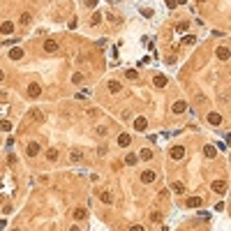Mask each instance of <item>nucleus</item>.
Segmentation results:
<instances>
[{"label":"nucleus","instance_id":"obj_1","mask_svg":"<svg viewBox=\"0 0 231 231\" xmlns=\"http://www.w3.org/2000/svg\"><path fill=\"white\" fill-rule=\"evenodd\" d=\"M171 157H173V159H183V157H185V148H183V146H173V148H171Z\"/></svg>","mask_w":231,"mask_h":231},{"label":"nucleus","instance_id":"obj_2","mask_svg":"<svg viewBox=\"0 0 231 231\" xmlns=\"http://www.w3.org/2000/svg\"><path fill=\"white\" fill-rule=\"evenodd\" d=\"M213 192H215V194H224V192H227V183H224V180H215V183H213Z\"/></svg>","mask_w":231,"mask_h":231},{"label":"nucleus","instance_id":"obj_3","mask_svg":"<svg viewBox=\"0 0 231 231\" xmlns=\"http://www.w3.org/2000/svg\"><path fill=\"white\" fill-rule=\"evenodd\" d=\"M26 153H28V157H35V155L39 153V143H37V141H30L28 148H26Z\"/></svg>","mask_w":231,"mask_h":231},{"label":"nucleus","instance_id":"obj_4","mask_svg":"<svg viewBox=\"0 0 231 231\" xmlns=\"http://www.w3.org/2000/svg\"><path fill=\"white\" fill-rule=\"evenodd\" d=\"M217 58H220V60H229V58H231V51L227 49V46H217Z\"/></svg>","mask_w":231,"mask_h":231},{"label":"nucleus","instance_id":"obj_5","mask_svg":"<svg viewBox=\"0 0 231 231\" xmlns=\"http://www.w3.org/2000/svg\"><path fill=\"white\" fill-rule=\"evenodd\" d=\"M171 109H173V113H185V111H187V104L183 102V99H178V102H173Z\"/></svg>","mask_w":231,"mask_h":231},{"label":"nucleus","instance_id":"obj_6","mask_svg":"<svg viewBox=\"0 0 231 231\" xmlns=\"http://www.w3.org/2000/svg\"><path fill=\"white\" fill-rule=\"evenodd\" d=\"M146 127H148V120H146L143 116H139L137 120H134V129H139V132H143Z\"/></svg>","mask_w":231,"mask_h":231},{"label":"nucleus","instance_id":"obj_7","mask_svg":"<svg viewBox=\"0 0 231 231\" xmlns=\"http://www.w3.org/2000/svg\"><path fill=\"white\" fill-rule=\"evenodd\" d=\"M155 178H157V173H155V171H143V173H141V180H143L146 185H148V183H153Z\"/></svg>","mask_w":231,"mask_h":231},{"label":"nucleus","instance_id":"obj_8","mask_svg":"<svg viewBox=\"0 0 231 231\" xmlns=\"http://www.w3.org/2000/svg\"><path fill=\"white\" fill-rule=\"evenodd\" d=\"M39 93H42L39 83H30V86H28V95H30V97H39Z\"/></svg>","mask_w":231,"mask_h":231},{"label":"nucleus","instance_id":"obj_9","mask_svg":"<svg viewBox=\"0 0 231 231\" xmlns=\"http://www.w3.org/2000/svg\"><path fill=\"white\" fill-rule=\"evenodd\" d=\"M9 58H12V60H21V58H23V49H19V46H14V49L9 51Z\"/></svg>","mask_w":231,"mask_h":231},{"label":"nucleus","instance_id":"obj_10","mask_svg":"<svg viewBox=\"0 0 231 231\" xmlns=\"http://www.w3.org/2000/svg\"><path fill=\"white\" fill-rule=\"evenodd\" d=\"M208 123H210V125H220V123H222V116L217 113V111H213V113H208Z\"/></svg>","mask_w":231,"mask_h":231},{"label":"nucleus","instance_id":"obj_11","mask_svg":"<svg viewBox=\"0 0 231 231\" xmlns=\"http://www.w3.org/2000/svg\"><path fill=\"white\" fill-rule=\"evenodd\" d=\"M129 143H132V137H129V134H120V137H118V146L127 148Z\"/></svg>","mask_w":231,"mask_h":231},{"label":"nucleus","instance_id":"obj_12","mask_svg":"<svg viewBox=\"0 0 231 231\" xmlns=\"http://www.w3.org/2000/svg\"><path fill=\"white\" fill-rule=\"evenodd\" d=\"M44 49L49 51V53H56V51H58V42H53V39H46V42H44Z\"/></svg>","mask_w":231,"mask_h":231},{"label":"nucleus","instance_id":"obj_13","mask_svg":"<svg viewBox=\"0 0 231 231\" xmlns=\"http://www.w3.org/2000/svg\"><path fill=\"white\" fill-rule=\"evenodd\" d=\"M203 153H206V157H208V159L217 157V148H215V146H206V148H203Z\"/></svg>","mask_w":231,"mask_h":231},{"label":"nucleus","instance_id":"obj_14","mask_svg":"<svg viewBox=\"0 0 231 231\" xmlns=\"http://www.w3.org/2000/svg\"><path fill=\"white\" fill-rule=\"evenodd\" d=\"M201 206V197H189L187 199V208H199Z\"/></svg>","mask_w":231,"mask_h":231},{"label":"nucleus","instance_id":"obj_15","mask_svg":"<svg viewBox=\"0 0 231 231\" xmlns=\"http://www.w3.org/2000/svg\"><path fill=\"white\" fill-rule=\"evenodd\" d=\"M9 33H14V23H12V21H3V35H9Z\"/></svg>","mask_w":231,"mask_h":231},{"label":"nucleus","instance_id":"obj_16","mask_svg":"<svg viewBox=\"0 0 231 231\" xmlns=\"http://www.w3.org/2000/svg\"><path fill=\"white\" fill-rule=\"evenodd\" d=\"M99 199H102V201H104V203H111V201H113V194H111V192H109V189H104V192H102V194H99Z\"/></svg>","mask_w":231,"mask_h":231},{"label":"nucleus","instance_id":"obj_17","mask_svg":"<svg viewBox=\"0 0 231 231\" xmlns=\"http://www.w3.org/2000/svg\"><path fill=\"white\" fill-rule=\"evenodd\" d=\"M109 90H111V93H120V90H123L120 81H109Z\"/></svg>","mask_w":231,"mask_h":231},{"label":"nucleus","instance_id":"obj_18","mask_svg":"<svg viewBox=\"0 0 231 231\" xmlns=\"http://www.w3.org/2000/svg\"><path fill=\"white\" fill-rule=\"evenodd\" d=\"M155 86H157V88H164V86H167V76H164V74H157V76H155Z\"/></svg>","mask_w":231,"mask_h":231},{"label":"nucleus","instance_id":"obj_19","mask_svg":"<svg viewBox=\"0 0 231 231\" xmlns=\"http://www.w3.org/2000/svg\"><path fill=\"white\" fill-rule=\"evenodd\" d=\"M46 159H49V162H56V159H58V150L49 148V150H46Z\"/></svg>","mask_w":231,"mask_h":231},{"label":"nucleus","instance_id":"obj_20","mask_svg":"<svg viewBox=\"0 0 231 231\" xmlns=\"http://www.w3.org/2000/svg\"><path fill=\"white\" fill-rule=\"evenodd\" d=\"M171 189H173L176 194H183V192H185V185H183V183H173V185H171Z\"/></svg>","mask_w":231,"mask_h":231},{"label":"nucleus","instance_id":"obj_21","mask_svg":"<svg viewBox=\"0 0 231 231\" xmlns=\"http://www.w3.org/2000/svg\"><path fill=\"white\" fill-rule=\"evenodd\" d=\"M137 162H139V155H127L125 157V164H129V167H134Z\"/></svg>","mask_w":231,"mask_h":231},{"label":"nucleus","instance_id":"obj_22","mask_svg":"<svg viewBox=\"0 0 231 231\" xmlns=\"http://www.w3.org/2000/svg\"><path fill=\"white\" fill-rule=\"evenodd\" d=\"M150 157H153V150H148V148H143L139 153V159H150Z\"/></svg>","mask_w":231,"mask_h":231},{"label":"nucleus","instance_id":"obj_23","mask_svg":"<svg viewBox=\"0 0 231 231\" xmlns=\"http://www.w3.org/2000/svg\"><path fill=\"white\" fill-rule=\"evenodd\" d=\"M72 83H76V86H79V83H83V74H81V72L72 74Z\"/></svg>","mask_w":231,"mask_h":231},{"label":"nucleus","instance_id":"obj_24","mask_svg":"<svg viewBox=\"0 0 231 231\" xmlns=\"http://www.w3.org/2000/svg\"><path fill=\"white\" fill-rule=\"evenodd\" d=\"M19 21L23 23V26H28V23H30V21H33V16H30V14H28V12H23V14H21V19H19Z\"/></svg>","mask_w":231,"mask_h":231},{"label":"nucleus","instance_id":"obj_25","mask_svg":"<svg viewBox=\"0 0 231 231\" xmlns=\"http://www.w3.org/2000/svg\"><path fill=\"white\" fill-rule=\"evenodd\" d=\"M86 215H88V213H86V208H76V210H74V217H76V220H83Z\"/></svg>","mask_w":231,"mask_h":231},{"label":"nucleus","instance_id":"obj_26","mask_svg":"<svg viewBox=\"0 0 231 231\" xmlns=\"http://www.w3.org/2000/svg\"><path fill=\"white\" fill-rule=\"evenodd\" d=\"M95 132H97V137H106V127H102V125L95 127Z\"/></svg>","mask_w":231,"mask_h":231},{"label":"nucleus","instance_id":"obj_27","mask_svg":"<svg viewBox=\"0 0 231 231\" xmlns=\"http://www.w3.org/2000/svg\"><path fill=\"white\" fill-rule=\"evenodd\" d=\"M0 127H3V132H9V129H12V123H9V120H3V125H0Z\"/></svg>","mask_w":231,"mask_h":231},{"label":"nucleus","instance_id":"obj_28","mask_svg":"<svg viewBox=\"0 0 231 231\" xmlns=\"http://www.w3.org/2000/svg\"><path fill=\"white\" fill-rule=\"evenodd\" d=\"M125 76H127V79H137V69H127Z\"/></svg>","mask_w":231,"mask_h":231},{"label":"nucleus","instance_id":"obj_29","mask_svg":"<svg viewBox=\"0 0 231 231\" xmlns=\"http://www.w3.org/2000/svg\"><path fill=\"white\" fill-rule=\"evenodd\" d=\"M187 30V23H178V26H176V33H185Z\"/></svg>","mask_w":231,"mask_h":231},{"label":"nucleus","instance_id":"obj_30","mask_svg":"<svg viewBox=\"0 0 231 231\" xmlns=\"http://www.w3.org/2000/svg\"><path fill=\"white\" fill-rule=\"evenodd\" d=\"M86 97H90V93H88V90H81L79 95H76V99H86Z\"/></svg>","mask_w":231,"mask_h":231},{"label":"nucleus","instance_id":"obj_31","mask_svg":"<svg viewBox=\"0 0 231 231\" xmlns=\"http://www.w3.org/2000/svg\"><path fill=\"white\" fill-rule=\"evenodd\" d=\"M99 21H102V14H95L93 16V26H99Z\"/></svg>","mask_w":231,"mask_h":231},{"label":"nucleus","instance_id":"obj_32","mask_svg":"<svg viewBox=\"0 0 231 231\" xmlns=\"http://www.w3.org/2000/svg\"><path fill=\"white\" fill-rule=\"evenodd\" d=\"M88 116H90V118H97V116H99V109H90V111H88Z\"/></svg>","mask_w":231,"mask_h":231},{"label":"nucleus","instance_id":"obj_33","mask_svg":"<svg viewBox=\"0 0 231 231\" xmlns=\"http://www.w3.org/2000/svg\"><path fill=\"white\" fill-rule=\"evenodd\" d=\"M183 42H185V44H194V42H197V39H194V37H192V35H187V37H185V39H183Z\"/></svg>","mask_w":231,"mask_h":231},{"label":"nucleus","instance_id":"obj_34","mask_svg":"<svg viewBox=\"0 0 231 231\" xmlns=\"http://www.w3.org/2000/svg\"><path fill=\"white\" fill-rule=\"evenodd\" d=\"M150 220H153V222H159V220H162V215H159V213H153Z\"/></svg>","mask_w":231,"mask_h":231},{"label":"nucleus","instance_id":"obj_35","mask_svg":"<svg viewBox=\"0 0 231 231\" xmlns=\"http://www.w3.org/2000/svg\"><path fill=\"white\" fill-rule=\"evenodd\" d=\"M72 159H74V162H79V159H83V155H81V153H72Z\"/></svg>","mask_w":231,"mask_h":231},{"label":"nucleus","instance_id":"obj_36","mask_svg":"<svg viewBox=\"0 0 231 231\" xmlns=\"http://www.w3.org/2000/svg\"><path fill=\"white\" fill-rule=\"evenodd\" d=\"M129 231H143V227H139V224H137V227H132Z\"/></svg>","mask_w":231,"mask_h":231},{"label":"nucleus","instance_id":"obj_37","mask_svg":"<svg viewBox=\"0 0 231 231\" xmlns=\"http://www.w3.org/2000/svg\"><path fill=\"white\" fill-rule=\"evenodd\" d=\"M69 231H79V227H72V229H69Z\"/></svg>","mask_w":231,"mask_h":231},{"label":"nucleus","instance_id":"obj_38","mask_svg":"<svg viewBox=\"0 0 231 231\" xmlns=\"http://www.w3.org/2000/svg\"><path fill=\"white\" fill-rule=\"evenodd\" d=\"M199 3H206V0H199Z\"/></svg>","mask_w":231,"mask_h":231}]
</instances>
